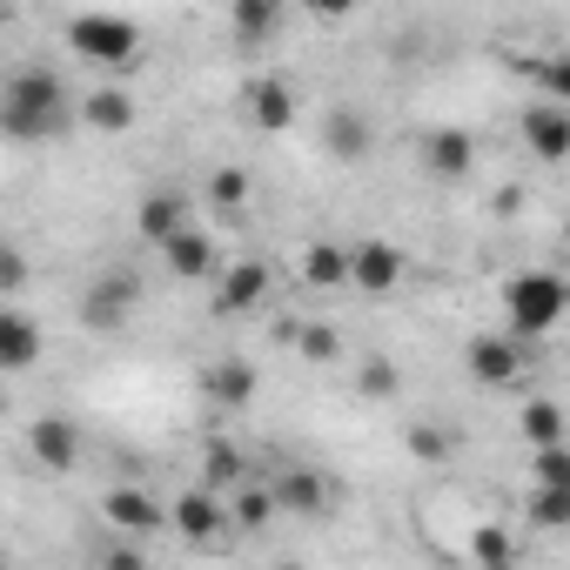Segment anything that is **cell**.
Returning a JSON list of instances; mask_svg holds the SVG:
<instances>
[{
    "label": "cell",
    "mask_w": 570,
    "mask_h": 570,
    "mask_svg": "<svg viewBox=\"0 0 570 570\" xmlns=\"http://www.w3.org/2000/svg\"><path fill=\"white\" fill-rule=\"evenodd\" d=\"M68 128H75V101L55 68H14L0 81V135L8 141L41 148V141H61Z\"/></svg>",
    "instance_id": "cell-1"
},
{
    "label": "cell",
    "mask_w": 570,
    "mask_h": 570,
    "mask_svg": "<svg viewBox=\"0 0 570 570\" xmlns=\"http://www.w3.org/2000/svg\"><path fill=\"white\" fill-rule=\"evenodd\" d=\"M563 303H570V289H563V275H550V268H523V275H510L503 282V316H510V336H550L557 323H563Z\"/></svg>",
    "instance_id": "cell-2"
},
{
    "label": "cell",
    "mask_w": 570,
    "mask_h": 570,
    "mask_svg": "<svg viewBox=\"0 0 570 570\" xmlns=\"http://www.w3.org/2000/svg\"><path fill=\"white\" fill-rule=\"evenodd\" d=\"M135 309H141V275L135 268H101L88 289H81V330H95V336L128 330Z\"/></svg>",
    "instance_id": "cell-3"
},
{
    "label": "cell",
    "mask_w": 570,
    "mask_h": 570,
    "mask_svg": "<svg viewBox=\"0 0 570 570\" xmlns=\"http://www.w3.org/2000/svg\"><path fill=\"white\" fill-rule=\"evenodd\" d=\"M68 48L95 68H128L141 55V28L121 21V14H75L68 21Z\"/></svg>",
    "instance_id": "cell-4"
},
{
    "label": "cell",
    "mask_w": 570,
    "mask_h": 570,
    "mask_svg": "<svg viewBox=\"0 0 570 570\" xmlns=\"http://www.w3.org/2000/svg\"><path fill=\"white\" fill-rule=\"evenodd\" d=\"M403 275H410V262H403L396 242H376V235H370V242H350V275H343L350 289H363V296H390Z\"/></svg>",
    "instance_id": "cell-5"
},
{
    "label": "cell",
    "mask_w": 570,
    "mask_h": 570,
    "mask_svg": "<svg viewBox=\"0 0 570 570\" xmlns=\"http://www.w3.org/2000/svg\"><path fill=\"white\" fill-rule=\"evenodd\" d=\"M463 363H470V376L483 383V390H510L517 376H523V363H530V350H523V336H470V350H463Z\"/></svg>",
    "instance_id": "cell-6"
},
{
    "label": "cell",
    "mask_w": 570,
    "mask_h": 570,
    "mask_svg": "<svg viewBox=\"0 0 570 570\" xmlns=\"http://www.w3.org/2000/svg\"><path fill=\"white\" fill-rule=\"evenodd\" d=\"M81 430L68 423V416H35V430H28V463L35 470H48V476H68L75 463H81Z\"/></svg>",
    "instance_id": "cell-7"
},
{
    "label": "cell",
    "mask_w": 570,
    "mask_h": 570,
    "mask_svg": "<svg viewBox=\"0 0 570 570\" xmlns=\"http://www.w3.org/2000/svg\"><path fill=\"white\" fill-rule=\"evenodd\" d=\"M242 121L255 135H289L296 128V88L289 81H248L242 88Z\"/></svg>",
    "instance_id": "cell-8"
},
{
    "label": "cell",
    "mask_w": 570,
    "mask_h": 570,
    "mask_svg": "<svg viewBox=\"0 0 570 570\" xmlns=\"http://www.w3.org/2000/svg\"><path fill=\"white\" fill-rule=\"evenodd\" d=\"M41 356H48L41 323H35L28 309H8V303H0V376H21V370H35Z\"/></svg>",
    "instance_id": "cell-9"
},
{
    "label": "cell",
    "mask_w": 570,
    "mask_h": 570,
    "mask_svg": "<svg viewBox=\"0 0 570 570\" xmlns=\"http://www.w3.org/2000/svg\"><path fill=\"white\" fill-rule=\"evenodd\" d=\"M268 303V262L242 255L222 282H215V316H255Z\"/></svg>",
    "instance_id": "cell-10"
},
{
    "label": "cell",
    "mask_w": 570,
    "mask_h": 570,
    "mask_svg": "<svg viewBox=\"0 0 570 570\" xmlns=\"http://www.w3.org/2000/svg\"><path fill=\"white\" fill-rule=\"evenodd\" d=\"M75 121H81L88 135H128V128L141 121V101H135L128 88H88L81 108H75Z\"/></svg>",
    "instance_id": "cell-11"
},
{
    "label": "cell",
    "mask_w": 570,
    "mask_h": 570,
    "mask_svg": "<svg viewBox=\"0 0 570 570\" xmlns=\"http://www.w3.org/2000/svg\"><path fill=\"white\" fill-rule=\"evenodd\" d=\"M101 517H108L115 530L141 537V543H148V537H155V530L168 523V510H161V503H155V497H148L141 483H121V490H108V497H101Z\"/></svg>",
    "instance_id": "cell-12"
},
{
    "label": "cell",
    "mask_w": 570,
    "mask_h": 570,
    "mask_svg": "<svg viewBox=\"0 0 570 570\" xmlns=\"http://www.w3.org/2000/svg\"><path fill=\"white\" fill-rule=\"evenodd\" d=\"M423 168H430L436 181H470L476 141H470L463 128H430V135H423Z\"/></svg>",
    "instance_id": "cell-13"
},
{
    "label": "cell",
    "mask_w": 570,
    "mask_h": 570,
    "mask_svg": "<svg viewBox=\"0 0 570 570\" xmlns=\"http://www.w3.org/2000/svg\"><path fill=\"white\" fill-rule=\"evenodd\" d=\"M161 262H168L175 282H202V275H215V235H202L195 222H181V228L161 242Z\"/></svg>",
    "instance_id": "cell-14"
},
{
    "label": "cell",
    "mask_w": 570,
    "mask_h": 570,
    "mask_svg": "<svg viewBox=\"0 0 570 570\" xmlns=\"http://www.w3.org/2000/svg\"><path fill=\"white\" fill-rule=\"evenodd\" d=\"M323 148H330V161H370V148H376L370 115H356V108H330V115H323Z\"/></svg>",
    "instance_id": "cell-15"
},
{
    "label": "cell",
    "mask_w": 570,
    "mask_h": 570,
    "mask_svg": "<svg viewBox=\"0 0 570 570\" xmlns=\"http://www.w3.org/2000/svg\"><path fill=\"white\" fill-rule=\"evenodd\" d=\"M523 141H530L537 161H563L570 155V108L563 101H537L523 115Z\"/></svg>",
    "instance_id": "cell-16"
},
{
    "label": "cell",
    "mask_w": 570,
    "mask_h": 570,
    "mask_svg": "<svg viewBox=\"0 0 570 570\" xmlns=\"http://www.w3.org/2000/svg\"><path fill=\"white\" fill-rule=\"evenodd\" d=\"M181 222H188V195H181V188H148L141 208H135V235H141L148 248H161Z\"/></svg>",
    "instance_id": "cell-17"
},
{
    "label": "cell",
    "mask_w": 570,
    "mask_h": 570,
    "mask_svg": "<svg viewBox=\"0 0 570 570\" xmlns=\"http://www.w3.org/2000/svg\"><path fill=\"white\" fill-rule=\"evenodd\" d=\"M202 390H208V403H215V410H248V403H255V390H262V376H255V363H248V356H222V363L202 376Z\"/></svg>",
    "instance_id": "cell-18"
},
{
    "label": "cell",
    "mask_w": 570,
    "mask_h": 570,
    "mask_svg": "<svg viewBox=\"0 0 570 570\" xmlns=\"http://www.w3.org/2000/svg\"><path fill=\"white\" fill-rule=\"evenodd\" d=\"M268 490H275V510L282 517H330V483L316 470H282Z\"/></svg>",
    "instance_id": "cell-19"
},
{
    "label": "cell",
    "mask_w": 570,
    "mask_h": 570,
    "mask_svg": "<svg viewBox=\"0 0 570 570\" xmlns=\"http://www.w3.org/2000/svg\"><path fill=\"white\" fill-rule=\"evenodd\" d=\"M168 523H175L188 543H215V537H222V503H215L208 490H181V497L168 503Z\"/></svg>",
    "instance_id": "cell-20"
},
{
    "label": "cell",
    "mask_w": 570,
    "mask_h": 570,
    "mask_svg": "<svg viewBox=\"0 0 570 570\" xmlns=\"http://www.w3.org/2000/svg\"><path fill=\"white\" fill-rule=\"evenodd\" d=\"M228 28L242 48H268L282 35V0H228Z\"/></svg>",
    "instance_id": "cell-21"
},
{
    "label": "cell",
    "mask_w": 570,
    "mask_h": 570,
    "mask_svg": "<svg viewBox=\"0 0 570 570\" xmlns=\"http://www.w3.org/2000/svg\"><path fill=\"white\" fill-rule=\"evenodd\" d=\"M343 275H350V248L343 242H309V255H303L309 289H343Z\"/></svg>",
    "instance_id": "cell-22"
},
{
    "label": "cell",
    "mask_w": 570,
    "mask_h": 570,
    "mask_svg": "<svg viewBox=\"0 0 570 570\" xmlns=\"http://www.w3.org/2000/svg\"><path fill=\"white\" fill-rule=\"evenodd\" d=\"M228 517H235L242 530H262V523H275L282 510H275V490H268V483H248V476H242V490H235V510H228Z\"/></svg>",
    "instance_id": "cell-23"
},
{
    "label": "cell",
    "mask_w": 570,
    "mask_h": 570,
    "mask_svg": "<svg viewBox=\"0 0 570 570\" xmlns=\"http://www.w3.org/2000/svg\"><path fill=\"white\" fill-rule=\"evenodd\" d=\"M530 523H537V530H563V523H570V483H537Z\"/></svg>",
    "instance_id": "cell-24"
},
{
    "label": "cell",
    "mask_w": 570,
    "mask_h": 570,
    "mask_svg": "<svg viewBox=\"0 0 570 570\" xmlns=\"http://www.w3.org/2000/svg\"><path fill=\"white\" fill-rule=\"evenodd\" d=\"M208 202H215L222 215H242V208H248V168H215V175H208Z\"/></svg>",
    "instance_id": "cell-25"
},
{
    "label": "cell",
    "mask_w": 570,
    "mask_h": 570,
    "mask_svg": "<svg viewBox=\"0 0 570 570\" xmlns=\"http://www.w3.org/2000/svg\"><path fill=\"white\" fill-rule=\"evenodd\" d=\"M517 423H523V436H530V443H563V410H557L550 396L523 403V416H517Z\"/></svg>",
    "instance_id": "cell-26"
},
{
    "label": "cell",
    "mask_w": 570,
    "mask_h": 570,
    "mask_svg": "<svg viewBox=\"0 0 570 570\" xmlns=\"http://www.w3.org/2000/svg\"><path fill=\"white\" fill-rule=\"evenodd\" d=\"M28 282H35V262H28V255L8 242V235H0V303H8V296H21Z\"/></svg>",
    "instance_id": "cell-27"
},
{
    "label": "cell",
    "mask_w": 570,
    "mask_h": 570,
    "mask_svg": "<svg viewBox=\"0 0 570 570\" xmlns=\"http://www.w3.org/2000/svg\"><path fill=\"white\" fill-rule=\"evenodd\" d=\"M296 350H303L309 363H336V356H343V336H336L330 323H309V330H296Z\"/></svg>",
    "instance_id": "cell-28"
},
{
    "label": "cell",
    "mask_w": 570,
    "mask_h": 570,
    "mask_svg": "<svg viewBox=\"0 0 570 570\" xmlns=\"http://www.w3.org/2000/svg\"><path fill=\"white\" fill-rule=\"evenodd\" d=\"M396 383H403V376H396L390 356H363V370H356V390H363V396H396Z\"/></svg>",
    "instance_id": "cell-29"
},
{
    "label": "cell",
    "mask_w": 570,
    "mask_h": 570,
    "mask_svg": "<svg viewBox=\"0 0 570 570\" xmlns=\"http://www.w3.org/2000/svg\"><path fill=\"white\" fill-rule=\"evenodd\" d=\"M202 463H208V483H242V476H248L242 450H235V443H222V436L208 443V456H202Z\"/></svg>",
    "instance_id": "cell-30"
},
{
    "label": "cell",
    "mask_w": 570,
    "mask_h": 570,
    "mask_svg": "<svg viewBox=\"0 0 570 570\" xmlns=\"http://www.w3.org/2000/svg\"><path fill=\"white\" fill-rule=\"evenodd\" d=\"M537 483H570V450L563 443H537Z\"/></svg>",
    "instance_id": "cell-31"
},
{
    "label": "cell",
    "mask_w": 570,
    "mask_h": 570,
    "mask_svg": "<svg viewBox=\"0 0 570 570\" xmlns=\"http://www.w3.org/2000/svg\"><path fill=\"white\" fill-rule=\"evenodd\" d=\"M410 450H416L423 463H443V456H450V436L430 430V423H410Z\"/></svg>",
    "instance_id": "cell-32"
},
{
    "label": "cell",
    "mask_w": 570,
    "mask_h": 570,
    "mask_svg": "<svg viewBox=\"0 0 570 570\" xmlns=\"http://www.w3.org/2000/svg\"><path fill=\"white\" fill-rule=\"evenodd\" d=\"M470 557H476V563H490V570H503V563H510V537H503V530H476Z\"/></svg>",
    "instance_id": "cell-33"
},
{
    "label": "cell",
    "mask_w": 570,
    "mask_h": 570,
    "mask_svg": "<svg viewBox=\"0 0 570 570\" xmlns=\"http://www.w3.org/2000/svg\"><path fill=\"white\" fill-rule=\"evenodd\" d=\"M537 81H543V101H563V95H570V68H563V61H543Z\"/></svg>",
    "instance_id": "cell-34"
},
{
    "label": "cell",
    "mask_w": 570,
    "mask_h": 570,
    "mask_svg": "<svg viewBox=\"0 0 570 570\" xmlns=\"http://www.w3.org/2000/svg\"><path fill=\"white\" fill-rule=\"evenodd\" d=\"M303 14H309V21H350L356 0H303Z\"/></svg>",
    "instance_id": "cell-35"
},
{
    "label": "cell",
    "mask_w": 570,
    "mask_h": 570,
    "mask_svg": "<svg viewBox=\"0 0 570 570\" xmlns=\"http://www.w3.org/2000/svg\"><path fill=\"white\" fill-rule=\"evenodd\" d=\"M0 416H8V376H0Z\"/></svg>",
    "instance_id": "cell-36"
}]
</instances>
